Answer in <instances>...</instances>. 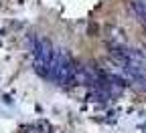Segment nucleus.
Segmentation results:
<instances>
[{
    "label": "nucleus",
    "instance_id": "3",
    "mask_svg": "<svg viewBox=\"0 0 146 133\" xmlns=\"http://www.w3.org/2000/svg\"><path fill=\"white\" fill-rule=\"evenodd\" d=\"M132 10L136 12V16L140 18V22L142 24H146V4L142 2V0H132Z\"/></svg>",
    "mask_w": 146,
    "mask_h": 133
},
{
    "label": "nucleus",
    "instance_id": "1",
    "mask_svg": "<svg viewBox=\"0 0 146 133\" xmlns=\"http://www.w3.org/2000/svg\"><path fill=\"white\" fill-rule=\"evenodd\" d=\"M49 79L59 85H75L77 83V63L71 59L65 48H55L53 63L49 69Z\"/></svg>",
    "mask_w": 146,
    "mask_h": 133
},
{
    "label": "nucleus",
    "instance_id": "2",
    "mask_svg": "<svg viewBox=\"0 0 146 133\" xmlns=\"http://www.w3.org/2000/svg\"><path fill=\"white\" fill-rule=\"evenodd\" d=\"M33 54H35V71L39 73L41 77H49V69H51V63H53L55 47L47 39H36Z\"/></svg>",
    "mask_w": 146,
    "mask_h": 133
}]
</instances>
